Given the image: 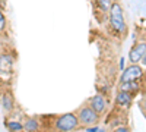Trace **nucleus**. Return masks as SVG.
I'll use <instances>...</instances> for the list:
<instances>
[{
    "label": "nucleus",
    "mask_w": 146,
    "mask_h": 132,
    "mask_svg": "<svg viewBox=\"0 0 146 132\" xmlns=\"http://www.w3.org/2000/svg\"><path fill=\"white\" fill-rule=\"evenodd\" d=\"M22 125H23V129H25L27 132H38V129H40L38 122H36L34 117H28Z\"/></svg>",
    "instance_id": "9d476101"
},
{
    "label": "nucleus",
    "mask_w": 146,
    "mask_h": 132,
    "mask_svg": "<svg viewBox=\"0 0 146 132\" xmlns=\"http://www.w3.org/2000/svg\"><path fill=\"white\" fill-rule=\"evenodd\" d=\"M96 3H98V6H100V9L102 12H108L110 6H111V3H113V0H96Z\"/></svg>",
    "instance_id": "ddd939ff"
},
{
    "label": "nucleus",
    "mask_w": 146,
    "mask_h": 132,
    "mask_svg": "<svg viewBox=\"0 0 146 132\" xmlns=\"http://www.w3.org/2000/svg\"><path fill=\"white\" fill-rule=\"evenodd\" d=\"M140 90V85H139V81H130V82H121L120 85V91H124V92H137Z\"/></svg>",
    "instance_id": "6e6552de"
},
{
    "label": "nucleus",
    "mask_w": 146,
    "mask_h": 132,
    "mask_svg": "<svg viewBox=\"0 0 146 132\" xmlns=\"http://www.w3.org/2000/svg\"><path fill=\"white\" fill-rule=\"evenodd\" d=\"M13 68V57L10 54H0V72L2 74H9Z\"/></svg>",
    "instance_id": "0eeeda50"
},
{
    "label": "nucleus",
    "mask_w": 146,
    "mask_h": 132,
    "mask_svg": "<svg viewBox=\"0 0 146 132\" xmlns=\"http://www.w3.org/2000/svg\"><path fill=\"white\" fill-rule=\"evenodd\" d=\"M76 117H78V122L85 125V126H95L96 123L100 122V115L95 113L89 106L80 107Z\"/></svg>",
    "instance_id": "7ed1b4c3"
},
{
    "label": "nucleus",
    "mask_w": 146,
    "mask_h": 132,
    "mask_svg": "<svg viewBox=\"0 0 146 132\" xmlns=\"http://www.w3.org/2000/svg\"><path fill=\"white\" fill-rule=\"evenodd\" d=\"M143 78V68L139 66L137 63H131L129 68L123 69L120 81L121 82H130V81H139Z\"/></svg>",
    "instance_id": "20e7f679"
},
{
    "label": "nucleus",
    "mask_w": 146,
    "mask_h": 132,
    "mask_svg": "<svg viewBox=\"0 0 146 132\" xmlns=\"http://www.w3.org/2000/svg\"><path fill=\"white\" fill-rule=\"evenodd\" d=\"M120 69H124V57L120 59Z\"/></svg>",
    "instance_id": "f3484780"
},
{
    "label": "nucleus",
    "mask_w": 146,
    "mask_h": 132,
    "mask_svg": "<svg viewBox=\"0 0 146 132\" xmlns=\"http://www.w3.org/2000/svg\"><path fill=\"white\" fill-rule=\"evenodd\" d=\"M145 54H146V44H145V41H137L129 52V60L131 63H137V62H140V59Z\"/></svg>",
    "instance_id": "39448f33"
},
{
    "label": "nucleus",
    "mask_w": 146,
    "mask_h": 132,
    "mask_svg": "<svg viewBox=\"0 0 146 132\" xmlns=\"http://www.w3.org/2000/svg\"><path fill=\"white\" fill-rule=\"evenodd\" d=\"M6 29V16L3 13V10L0 9V32H3Z\"/></svg>",
    "instance_id": "4468645a"
},
{
    "label": "nucleus",
    "mask_w": 146,
    "mask_h": 132,
    "mask_svg": "<svg viewBox=\"0 0 146 132\" xmlns=\"http://www.w3.org/2000/svg\"><path fill=\"white\" fill-rule=\"evenodd\" d=\"M7 129L10 132H22L23 131V125L19 122H7Z\"/></svg>",
    "instance_id": "f8f14e48"
},
{
    "label": "nucleus",
    "mask_w": 146,
    "mask_h": 132,
    "mask_svg": "<svg viewBox=\"0 0 146 132\" xmlns=\"http://www.w3.org/2000/svg\"><path fill=\"white\" fill-rule=\"evenodd\" d=\"M89 104V107L95 112V113H98V115H102L104 112H105V107H107V101H105V98L102 97V95H100V94H96V95H94V97L88 101Z\"/></svg>",
    "instance_id": "423d86ee"
},
{
    "label": "nucleus",
    "mask_w": 146,
    "mask_h": 132,
    "mask_svg": "<svg viewBox=\"0 0 146 132\" xmlns=\"http://www.w3.org/2000/svg\"><path fill=\"white\" fill-rule=\"evenodd\" d=\"M2 106H3V109L5 110H12V107H13V101H12V97L9 94H5L3 97H2Z\"/></svg>",
    "instance_id": "9b49d317"
},
{
    "label": "nucleus",
    "mask_w": 146,
    "mask_h": 132,
    "mask_svg": "<svg viewBox=\"0 0 146 132\" xmlns=\"http://www.w3.org/2000/svg\"><path fill=\"white\" fill-rule=\"evenodd\" d=\"M114 132H130V131H129L127 128H124V126H120V128H117Z\"/></svg>",
    "instance_id": "2eb2a0df"
},
{
    "label": "nucleus",
    "mask_w": 146,
    "mask_h": 132,
    "mask_svg": "<svg viewBox=\"0 0 146 132\" xmlns=\"http://www.w3.org/2000/svg\"><path fill=\"white\" fill-rule=\"evenodd\" d=\"M131 100H133V94L124 92V91H118L117 97H115V101H117V104H120V106H129V104L131 103Z\"/></svg>",
    "instance_id": "1a4fd4ad"
},
{
    "label": "nucleus",
    "mask_w": 146,
    "mask_h": 132,
    "mask_svg": "<svg viewBox=\"0 0 146 132\" xmlns=\"http://www.w3.org/2000/svg\"><path fill=\"white\" fill-rule=\"evenodd\" d=\"M108 12H110V23H111L113 29L117 34L126 35L127 25H126V21H124V13H123L121 5L117 3V2H113L111 6H110V9H108Z\"/></svg>",
    "instance_id": "f257e3e1"
},
{
    "label": "nucleus",
    "mask_w": 146,
    "mask_h": 132,
    "mask_svg": "<svg viewBox=\"0 0 146 132\" xmlns=\"http://www.w3.org/2000/svg\"><path fill=\"white\" fill-rule=\"evenodd\" d=\"M98 132H104V131H100V129H98Z\"/></svg>",
    "instance_id": "6ab92c4d"
},
{
    "label": "nucleus",
    "mask_w": 146,
    "mask_h": 132,
    "mask_svg": "<svg viewBox=\"0 0 146 132\" xmlns=\"http://www.w3.org/2000/svg\"><path fill=\"white\" fill-rule=\"evenodd\" d=\"M98 126H94V128H88V132H98Z\"/></svg>",
    "instance_id": "dca6fc26"
},
{
    "label": "nucleus",
    "mask_w": 146,
    "mask_h": 132,
    "mask_svg": "<svg viewBox=\"0 0 146 132\" xmlns=\"http://www.w3.org/2000/svg\"><path fill=\"white\" fill-rule=\"evenodd\" d=\"M140 62H142V68H143V66L146 65V54H145V56H143V57L140 59Z\"/></svg>",
    "instance_id": "a211bd4d"
},
{
    "label": "nucleus",
    "mask_w": 146,
    "mask_h": 132,
    "mask_svg": "<svg viewBox=\"0 0 146 132\" xmlns=\"http://www.w3.org/2000/svg\"><path fill=\"white\" fill-rule=\"evenodd\" d=\"M54 126H56V131L57 132H70V131L78 129L79 122H78L76 115L66 113V115H62V116L57 119Z\"/></svg>",
    "instance_id": "f03ea898"
}]
</instances>
